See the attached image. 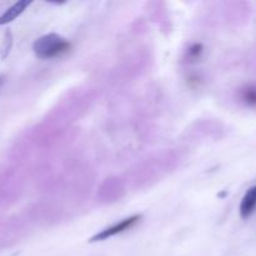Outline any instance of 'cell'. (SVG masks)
I'll use <instances>...</instances> for the list:
<instances>
[{
    "label": "cell",
    "instance_id": "cell-1",
    "mask_svg": "<svg viewBox=\"0 0 256 256\" xmlns=\"http://www.w3.org/2000/svg\"><path fill=\"white\" fill-rule=\"evenodd\" d=\"M70 46L72 45L66 39L52 32L39 38L32 45V50L39 59H54L66 54Z\"/></svg>",
    "mask_w": 256,
    "mask_h": 256
},
{
    "label": "cell",
    "instance_id": "cell-2",
    "mask_svg": "<svg viewBox=\"0 0 256 256\" xmlns=\"http://www.w3.org/2000/svg\"><path fill=\"white\" fill-rule=\"evenodd\" d=\"M140 219H142V215L140 214L132 215V216L126 218V219L122 220V222H118V224H115V225H112V226L102 230L99 234L94 235V236L90 239V242H102V240H108V239H110V238L115 236V235H119V234H122V232H125L126 230L132 229V226H135V225L140 222Z\"/></svg>",
    "mask_w": 256,
    "mask_h": 256
},
{
    "label": "cell",
    "instance_id": "cell-3",
    "mask_svg": "<svg viewBox=\"0 0 256 256\" xmlns=\"http://www.w3.org/2000/svg\"><path fill=\"white\" fill-rule=\"evenodd\" d=\"M256 209V186L248 190L245 196L242 198V204H240V215L242 218L246 219L249 218Z\"/></svg>",
    "mask_w": 256,
    "mask_h": 256
},
{
    "label": "cell",
    "instance_id": "cell-4",
    "mask_svg": "<svg viewBox=\"0 0 256 256\" xmlns=\"http://www.w3.org/2000/svg\"><path fill=\"white\" fill-rule=\"evenodd\" d=\"M30 5V2H26V0H22V2H15L12 6H10L6 12L2 15H0V26L2 25L8 24V22H12L14 19H16L25 9Z\"/></svg>",
    "mask_w": 256,
    "mask_h": 256
},
{
    "label": "cell",
    "instance_id": "cell-5",
    "mask_svg": "<svg viewBox=\"0 0 256 256\" xmlns=\"http://www.w3.org/2000/svg\"><path fill=\"white\" fill-rule=\"evenodd\" d=\"M242 99L245 104L250 106H256V86L250 85V86L244 88L242 90Z\"/></svg>",
    "mask_w": 256,
    "mask_h": 256
},
{
    "label": "cell",
    "instance_id": "cell-6",
    "mask_svg": "<svg viewBox=\"0 0 256 256\" xmlns=\"http://www.w3.org/2000/svg\"><path fill=\"white\" fill-rule=\"evenodd\" d=\"M202 52H204V46L199 42H195V44L190 45L189 49L186 52V56L190 62H196L198 59H200Z\"/></svg>",
    "mask_w": 256,
    "mask_h": 256
},
{
    "label": "cell",
    "instance_id": "cell-7",
    "mask_svg": "<svg viewBox=\"0 0 256 256\" xmlns=\"http://www.w3.org/2000/svg\"><path fill=\"white\" fill-rule=\"evenodd\" d=\"M2 78L0 76V84H2Z\"/></svg>",
    "mask_w": 256,
    "mask_h": 256
}]
</instances>
